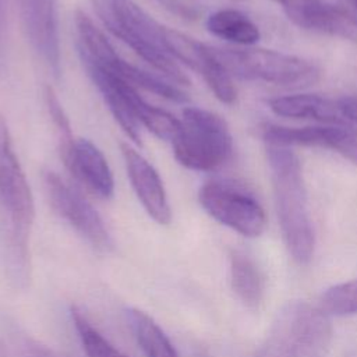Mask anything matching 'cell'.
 Instances as JSON below:
<instances>
[{"label": "cell", "instance_id": "6da1fadb", "mask_svg": "<svg viewBox=\"0 0 357 357\" xmlns=\"http://www.w3.org/2000/svg\"><path fill=\"white\" fill-rule=\"evenodd\" d=\"M33 219V195L14 152L7 120L0 114V255L6 276L15 289H25L31 280Z\"/></svg>", "mask_w": 357, "mask_h": 357}, {"label": "cell", "instance_id": "7a4b0ae2", "mask_svg": "<svg viewBox=\"0 0 357 357\" xmlns=\"http://www.w3.org/2000/svg\"><path fill=\"white\" fill-rule=\"evenodd\" d=\"M266 160L283 243L297 264L307 265L314 257L315 234L300 159L289 146L266 145Z\"/></svg>", "mask_w": 357, "mask_h": 357}, {"label": "cell", "instance_id": "3957f363", "mask_svg": "<svg viewBox=\"0 0 357 357\" xmlns=\"http://www.w3.org/2000/svg\"><path fill=\"white\" fill-rule=\"evenodd\" d=\"M100 22L141 59L162 73L170 82L188 85L166 45L165 26L155 21L134 0H91Z\"/></svg>", "mask_w": 357, "mask_h": 357}, {"label": "cell", "instance_id": "277c9868", "mask_svg": "<svg viewBox=\"0 0 357 357\" xmlns=\"http://www.w3.org/2000/svg\"><path fill=\"white\" fill-rule=\"evenodd\" d=\"M211 50L231 78L282 88H304L319 79V70L298 56L255 47H218Z\"/></svg>", "mask_w": 357, "mask_h": 357}, {"label": "cell", "instance_id": "5b68a950", "mask_svg": "<svg viewBox=\"0 0 357 357\" xmlns=\"http://www.w3.org/2000/svg\"><path fill=\"white\" fill-rule=\"evenodd\" d=\"M172 146L181 166L197 172H213L231 158L233 137L219 114L191 106L181 113Z\"/></svg>", "mask_w": 357, "mask_h": 357}, {"label": "cell", "instance_id": "8992f818", "mask_svg": "<svg viewBox=\"0 0 357 357\" xmlns=\"http://www.w3.org/2000/svg\"><path fill=\"white\" fill-rule=\"evenodd\" d=\"M204 211L219 223L244 237H258L266 226V216L258 199L241 185L229 180H209L198 191Z\"/></svg>", "mask_w": 357, "mask_h": 357}, {"label": "cell", "instance_id": "52a82bcc", "mask_svg": "<svg viewBox=\"0 0 357 357\" xmlns=\"http://www.w3.org/2000/svg\"><path fill=\"white\" fill-rule=\"evenodd\" d=\"M42 180L53 211L93 248L102 252L110 251L113 248L112 236L103 219L86 198L56 172H43Z\"/></svg>", "mask_w": 357, "mask_h": 357}, {"label": "cell", "instance_id": "ba28073f", "mask_svg": "<svg viewBox=\"0 0 357 357\" xmlns=\"http://www.w3.org/2000/svg\"><path fill=\"white\" fill-rule=\"evenodd\" d=\"M259 135L266 145L318 146L331 149L357 165V130L350 124L284 127L264 124Z\"/></svg>", "mask_w": 357, "mask_h": 357}, {"label": "cell", "instance_id": "9c48e42d", "mask_svg": "<svg viewBox=\"0 0 357 357\" xmlns=\"http://www.w3.org/2000/svg\"><path fill=\"white\" fill-rule=\"evenodd\" d=\"M165 36L172 56L201 75L216 99L226 105L236 102L237 89L233 78L216 60L209 45L167 26H165Z\"/></svg>", "mask_w": 357, "mask_h": 357}, {"label": "cell", "instance_id": "30bf717a", "mask_svg": "<svg viewBox=\"0 0 357 357\" xmlns=\"http://www.w3.org/2000/svg\"><path fill=\"white\" fill-rule=\"evenodd\" d=\"M24 33L40 60L60 73V38L54 0H14Z\"/></svg>", "mask_w": 357, "mask_h": 357}, {"label": "cell", "instance_id": "8fae6325", "mask_svg": "<svg viewBox=\"0 0 357 357\" xmlns=\"http://www.w3.org/2000/svg\"><path fill=\"white\" fill-rule=\"evenodd\" d=\"M298 28L357 40V17L351 10L325 0H272Z\"/></svg>", "mask_w": 357, "mask_h": 357}, {"label": "cell", "instance_id": "7c38bea8", "mask_svg": "<svg viewBox=\"0 0 357 357\" xmlns=\"http://www.w3.org/2000/svg\"><path fill=\"white\" fill-rule=\"evenodd\" d=\"M120 151L128 180L138 201L156 223L169 225L172 209L159 173L128 142H121Z\"/></svg>", "mask_w": 357, "mask_h": 357}, {"label": "cell", "instance_id": "4fadbf2b", "mask_svg": "<svg viewBox=\"0 0 357 357\" xmlns=\"http://www.w3.org/2000/svg\"><path fill=\"white\" fill-rule=\"evenodd\" d=\"M67 170L89 192L102 199L114 194V178L107 159L102 151L86 138H75L74 142L60 152Z\"/></svg>", "mask_w": 357, "mask_h": 357}, {"label": "cell", "instance_id": "5bb4252c", "mask_svg": "<svg viewBox=\"0 0 357 357\" xmlns=\"http://www.w3.org/2000/svg\"><path fill=\"white\" fill-rule=\"evenodd\" d=\"M81 63L124 134L141 145V124L135 114V102L141 96L138 89L92 63Z\"/></svg>", "mask_w": 357, "mask_h": 357}, {"label": "cell", "instance_id": "9a60e30c", "mask_svg": "<svg viewBox=\"0 0 357 357\" xmlns=\"http://www.w3.org/2000/svg\"><path fill=\"white\" fill-rule=\"evenodd\" d=\"M284 346L291 357H324L329 340V326L322 310L297 305L286 315Z\"/></svg>", "mask_w": 357, "mask_h": 357}, {"label": "cell", "instance_id": "2e32d148", "mask_svg": "<svg viewBox=\"0 0 357 357\" xmlns=\"http://www.w3.org/2000/svg\"><path fill=\"white\" fill-rule=\"evenodd\" d=\"M268 106L276 116L287 119L314 120L325 124H347L339 112L336 100L317 93L276 96L268 100Z\"/></svg>", "mask_w": 357, "mask_h": 357}, {"label": "cell", "instance_id": "e0dca14e", "mask_svg": "<svg viewBox=\"0 0 357 357\" xmlns=\"http://www.w3.org/2000/svg\"><path fill=\"white\" fill-rule=\"evenodd\" d=\"M230 284L237 298L248 308L258 310L265 294L264 276L248 255L240 251L230 254Z\"/></svg>", "mask_w": 357, "mask_h": 357}, {"label": "cell", "instance_id": "ac0fdd59", "mask_svg": "<svg viewBox=\"0 0 357 357\" xmlns=\"http://www.w3.org/2000/svg\"><path fill=\"white\" fill-rule=\"evenodd\" d=\"M206 29L213 36L240 46H251L261 38L258 25L236 8H222L209 14Z\"/></svg>", "mask_w": 357, "mask_h": 357}, {"label": "cell", "instance_id": "d6986e66", "mask_svg": "<svg viewBox=\"0 0 357 357\" xmlns=\"http://www.w3.org/2000/svg\"><path fill=\"white\" fill-rule=\"evenodd\" d=\"M127 319L145 357H178L167 335L146 312L138 308H130L127 310Z\"/></svg>", "mask_w": 357, "mask_h": 357}, {"label": "cell", "instance_id": "ffe728a7", "mask_svg": "<svg viewBox=\"0 0 357 357\" xmlns=\"http://www.w3.org/2000/svg\"><path fill=\"white\" fill-rule=\"evenodd\" d=\"M71 318L86 357H127L116 349L77 308H71Z\"/></svg>", "mask_w": 357, "mask_h": 357}, {"label": "cell", "instance_id": "44dd1931", "mask_svg": "<svg viewBox=\"0 0 357 357\" xmlns=\"http://www.w3.org/2000/svg\"><path fill=\"white\" fill-rule=\"evenodd\" d=\"M321 310L335 317L357 314V279L331 286L321 296Z\"/></svg>", "mask_w": 357, "mask_h": 357}, {"label": "cell", "instance_id": "7402d4cb", "mask_svg": "<svg viewBox=\"0 0 357 357\" xmlns=\"http://www.w3.org/2000/svg\"><path fill=\"white\" fill-rule=\"evenodd\" d=\"M43 98H45V105H46L47 113H49V116L53 121V126L56 128L57 138H59V149L61 152V151L67 149L74 142L75 137L73 135L68 116L52 86H49V85L45 86Z\"/></svg>", "mask_w": 357, "mask_h": 357}, {"label": "cell", "instance_id": "603a6c76", "mask_svg": "<svg viewBox=\"0 0 357 357\" xmlns=\"http://www.w3.org/2000/svg\"><path fill=\"white\" fill-rule=\"evenodd\" d=\"M158 3L162 4L170 13H173L181 18L192 20V18H197V15H198L197 8L184 0H158Z\"/></svg>", "mask_w": 357, "mask_h": 357}, {"label": "cell", "instance_id": "cb8c5ba5", "mask_svg": "<svg viewBox=\"0 0 357 357\" xmlns=\"http://www.w3.org/2000/svg\"><path fill=\"white\" fill-rule=\"evenodd\" d=\"M339 112L344 121L357 124V95H344L336 99Z\"/></svg>", "mask_w": 357, "mask_h": 357}, {"label": "cell", "instance_id": "d4e9b609", "mask_svg": "<svg viewBox=\"0 0 357 357\" xmlns=\"http://www.w3.org/2000/svg\"><path fill=\"white\" fill-rule=\"evenodd\" d=\"M20 357H57V356H54L49 349H46L45 346H40L39 343L25 340L22 343Z\"/></svg>", "mask_w": 357, "mask_h": 357}, {"label": "cell", "instance_id": "484cf974", "mask_svg": "<svg viewBox=\"0 0 357 357\" xmlns=\"http://www.w3.org/2000/svg\"><path fill=\"white\" fill-rule=\"evenodd\" d=\"M4 28V3L3 0H0V35L3 32Z\"/></svg>", "mask_w": 357, "mask_h": 357}, {"label": "cell", "instance_id": "4316f807", "mask_svg": "<svg viewBox=\"0 0 357 357\" xmlns=\"http://www.w3.org/2000/svg\"><path fill=\"white\" fill-rule=\"evenodd\" d=\"M0 357H10L7 347H6V344L1 340H0Z\"/></svg>", "mask_w": 357, "mask_h": 357}, {"label": "cell", "instance_id": "83f0119b", "mask_svg": "<svg viewBox=\"0 0 357 357\" xmlns=\"http://www.w3.org/2000/svg\"><path fill=\"white\" fill-rule=\"evenodd\" d=\"M346 3L350 6L353 14L357 17V0H346Z\"/></svg>", "mask_w": 357, "mask_h": 357}, {"label": "cell", "instance_id": "f1b7e54d", "mask_svg": "<svg viewBox=\"0 0 357 357\" xmlns=\"http://www.w3.org/2000/svg\"><path fill=\"white\" fill-rule=\"evenodd\" d=\"M229 1H234V3H240V1H245V0H229Z\"/></svg>", "mask_w": 357, "mask_h": 357}]
</instances>
